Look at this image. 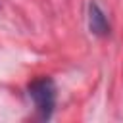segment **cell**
I'll list each match as a JSON object with an SVG mask.
<instances>
[{
  "label": "cell",
  "mask_w": 123,
  "mask_h": 123,
  "mask_svg": "<svg viewBox=\"0 0 123 123\" xmlns=\"http://www.w3.org/2000/svg\"><path fill=\"white\" fill-rule=\"evenodd\" d=\"M88 29L96 37H108L110 31H111L106 13L102 12V8L96 2H90L88 4Z\"/></svg>",
  "instance_id": "cell-2"
},
{
  "label": "cell",
  "mask_w": 123,
  "mask_h": 123,
  "mask_svg": "<svg viewBox=\"0 0 123 123\" xmlns=\"http://www.w3.org/2000/svg\"><path fill=\"white\" fill-rule=\"evenodd\" d=\"M29 96L35 104V110L40 119H50L56 108V83L52 77H37L27 86Z\"/></svg>",
  "instance_id": "cell-1"
}]
</instances>
